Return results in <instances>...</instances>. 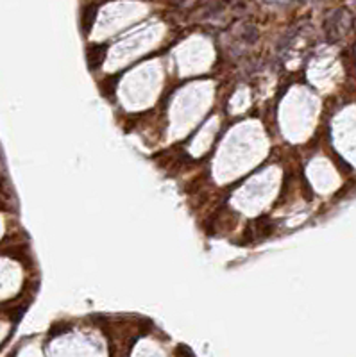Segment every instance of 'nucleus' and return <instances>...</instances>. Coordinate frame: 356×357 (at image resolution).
Wrapping results in <instances>:
<instances>
[{"label":"nucleus","instance_id":"nucleus-2","mask_svg":"<svg viewBox=\"0 0 356 357\" xmlns=\"http://www.w3.org/2000/svg\"><path fill=\"white\" fill-rule=\"evenodd\" d=\"M106 50H107V45H104V43H95V45L88 47V50H86V63H88V68H90L91 72H95V70L104 63V59H106Z\"/></svg>","mask_w":356,"mask_h":357},{"label":"nucleus","instance_id":"nucleus-4","mask_svg":"<svg viewBox=\"0 0 356 357\" xmlns=\"http://www.w3.org/2000/svg\"><path fill=\"white\" fill-rule=\"evenodd\" d=\"M244 38L247 39L249 43H254V41H256V38H258L256 29H253V27H247V29H245V32H244Z\"/></svg>","mask_w":356,"mask_h":357},{"label":"nucleus","instance_id":"nucleus-3","mask_svg":"<svg viewBox=\"0 0 356 357\" xmlns=\"http://www.w3.org/2000/svg\"><path fill=\"white\" fill-rule=\"evenodd\" d=\"M97 13H99V4H86L82 7V16H81V25L82 32L88 34L93 27L95 20H97Z\"/></svg>","mask_w":356,"mask_h":357},{"label":"nucleus","instance_id":"nucleus-5","mask_svg":"<svg viewBox=\"0 0 356 357\" xmlns=\"http://www.w3.org/2000/svg\"><path fill=\"white\" fill-rule=\"evenodd\" d=\"M177 356H179V357H193V354L190 352L188 347H185V345H179V347H177Z\"/></svg>","mask_w":356,"mask_h":357},{"label":"nucleus","instance_id":"nucleus-1","mask_svg":"<svg viewBox=\"0 0 356 357\" xmlns=\"http://www.w3.org/2000/svg\"><path fill=\"white\" fill-rule=\"evenodd\" d=\"M271 234H274V223L267 216H262L254 220L247 230H245V238H244V245L247 243H253V241H263L267 239Z\"/></svg>","mask_w":356,"mask_h":357}]
</instances>
